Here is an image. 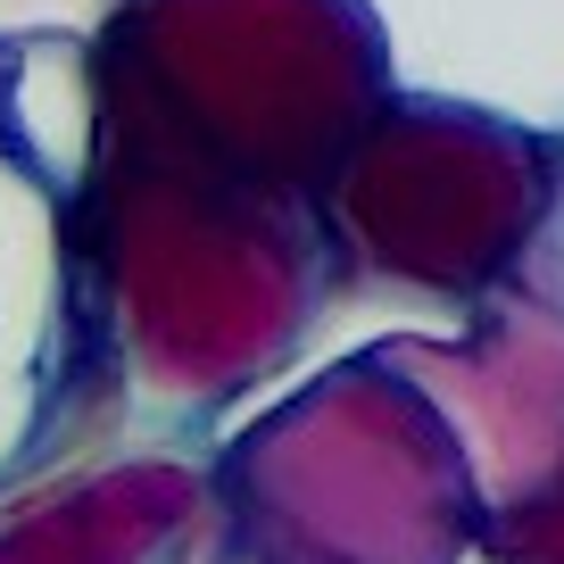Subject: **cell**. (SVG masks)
I'll return each mask as SVG.
<instances>
[]
</instances>
